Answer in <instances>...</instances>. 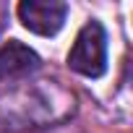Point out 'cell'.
<instances>
[{
    "label": "cell",
    "mask_w": 133,
    "mask_h": 133,
    "mask_svg": "<svg viewBox=\"0 0 133 133\" xmlns=\"http://www.w3.org/2000/svg\"><path fill=\"white\" fill-rule=\"evenodd\" d=\"M68 65H71V71L81 73V76H89V78H99L107 68V37H104V29L99 21H89L71 52H68Z\"/></svg>",
    "instance_id": "obj_1"
},
{
    "label": "cell",
    "mask_w": 133,
    "mask_h": 133,
    "mask_svg": "<svg viewBox=\"0 0 133 133\" xmlns=\"http://www.w3.org/2000/svg\"><path fill=\"white\" fill-rule=\"evenodd\" d=\"M16 11L21 24L39 37L57 34L65 24V16H68V5L57 3V0H24V3H18Z\"/></svg>",
    "instance_id": "obj_2"
},
{
    "label": "cell",
    "mask_w": 133,
    "mask_h": 133,
    "mask_svg": "<svg viewBox=\"0 0 133 133\" xmlns=\"http://www.w3.org/2000/svg\"><path fill=\"white\" fill-rule=\"evenodd\" d=\"M37 65H39V55L16 39L8 42L5 47H0V81L18 78V76L34 71Z\"/></svg>",
    "instance_id": "obj_3"
}]
</instances>
